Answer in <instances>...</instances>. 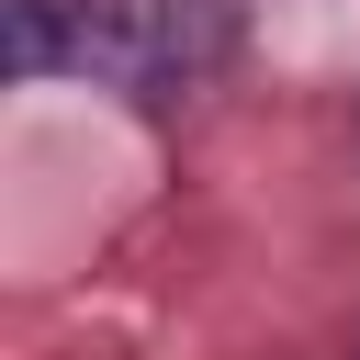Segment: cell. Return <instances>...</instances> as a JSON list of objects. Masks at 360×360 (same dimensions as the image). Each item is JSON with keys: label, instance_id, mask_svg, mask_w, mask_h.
<instances>
[{"label": "cell", "instance_id": "obj_1", "mask_svg": "<svg viewBox=\"0 0 360 360\" xmlns=\"http://www.w3.org/2000/svg\"><path fill=\"white\" fill-rule=\"evenodd\" d=\"M236 0H11L22 79H101V90H191L225 68Z\"/></svg>", "mask_w": 360, "mask_h": 360}]
</instances>
